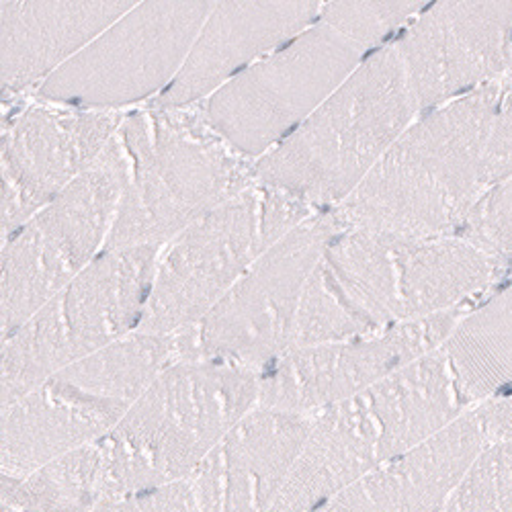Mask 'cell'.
<instances>
[{
    "label": "cell",
    "instance_id": "6da1fadb",
    "mask_svg": "<svg viewBox=\"0 0 512 512\" xmlns=\"http://www.w3.org/2000/svg\"><path fill=\"white\" fill-rule=\"evenodd\" d=\"M510 265L461 236L340 232L306 285L289 351L474 308L508 283Z\"/></svg>",
    "mask_w": 512,
    "mask_h": 512
},
{
    "label": "cell",
    "instance_id": "7a4b0ae2",
    "mask_svg": "<svg viewBox=\"0 0 512 512\" xmlns=\"http://www.w3.org/2000/svg\"><path fill=\"white\" fill-rule=\"evenodd\" d=\"M502 80L420 113L363 183L330 209L338 228L410 238L459 236L490 189L486 150Z\"/></svg>",
    "mask_w": 512,
    "mask_h": 512
},
{
    "label": "cell",
    "instance_id": "3957f363",
    "mask_svg": "<svg viewBox=\"0 0 512 512\" xmlns=\"http://www.w3.org/2000/svg\"><path fill=\"white\" fill-rule=\"evenodd\" d=\"M472 406L443 349L310 414L306 443L271 512H312L330 496L439 435Z\"/></svg>",
    "mask_w": 512,
    "mask_h": 512
},
{
    "label": "cell",
    "instance_id": "277c9868",
    "mask_svg": "<svg viewBox=\"0 0 512 512\" xmlns=\"http://www.w3.org/2000/svg\"><path fill=\"white\" fill-rule=\"evenodd\" d=\"M119 136L130 179L105 250L164 246L256 183V162L211 125L203 103H150L125 117Z\"/></svg>",
    "mask_w": 512,
    "mask_h": 512
},
{
    "label": "cell",
    "instance_id": "5b68a950",
    "mask_svg": "<svg viewBox=\"0 0 512 512\" xmlns=\"http://www.w3.org/2000/svg\"><path fill=\"white\" fill-rule=\"evenodd\" d=\"M418 115L390 44L369 54L291 136L256 162V181L330 211L363 183Z\"/></svg>",
    "mask_w": 512,
    "mask_h": 512
},
{
    "label": "cell",
    "instance_id": "8992f818",
    "mask_svg": "<svg viewBox=\"0 0 512 512\" xmlns=\"http://www.w3.org/2000/svg\"><path fill=\"white\" fill-rule=\"evenodd\" d=\"M256 406V373L211 361L170 363L97 441L109 500L187 480Z\"/></svg>",
    "mask_w": 512,
    "mask_h": 512
},
{
    "label": "cell",
    "instance_id": "52a82bcc",
    "mask_svg": "<svg viewBox=\"0 0 512 512\" xmlns=\"http://www.w3.org/2000/svg\"><path fill=\"white\" fill-rule=\"evenodd\" d=\"M175 363L170 336L134 332L3 406V476H25L109 435Z\"/></svg>",
    "mask_w": 512,
    "mask_h": 512
},
{
    "label": "cell",
    "instance_id": "ba28073f",
    "mask_svg": "<svg viewBox=\"0 0 512 512\" xmlns=\"http://www.w3.org/2000/svg\"><path fill=\"white\" fill-rule=\"evenodd\" d=\"M316 213L302 199L259 181L207 211L160 248L136 332L173 336L193 326L271 246Z\"/></svg>",
    "mask_w": 512,
    "mask_h": 512
},
{
    "label": "cell",
    "instance_id": "9c48e42d",
    "mask_svg": "<svg viewBox=\"0 0 512 512\" xmlns=\"http://www.w3.org/2000/svg\"><path fill=\"white\" fill-rule=\"evenodd\" d=\"M162 246L105 250L23 326L3 338V406L52 373L138 330Z\"/></svg>",
    "mask_w": 512,
    "mask_h": 512
},
{
    "label": "cell",
    "instance_id": "30bf717a",
    "mask_svg": "<svg viewBox=\"0 0 512 512\" xmlns=\"http://www.w3.org/2000/svg\"><path fill=\"white\" fill-rule=\"evenodd\" d=\"M127 179L130 156L117 132L87 173L3 242V338L105 252Z\"/></svg>",
    "mask_w": 512,
    "mask_h": 512
},
{
    "label": "cell",
    "instance_id": "8fae6325",
    "mask_svg": "<svg viewBox=\"0 0 512 512\" xmlns=\"http://www.w3.org/2000/svg\"><path fill=\"white\" fill-rule=\"evenodd\" d=\"M338 228L318 211L256 261L199 322L170 336L175 363L211 361L259 375L291 345L306 285Z\"/></svg>",
    "mask_w": 512,
    "mask_h": 512
},
{
    "label": "cell",
    "instance_id": "7c38bea8",
    "mask_svg": "<svg viewBox=\"0 0 512 512\" xmlns=\"http://www.w3.org/2000/svg\"><path fill=\"white\" fill-rule=\"evenodd\" d=\"M369 54L316 23L203 101L211 125L259 162L291 136Z\"/></svg>",
    "mask_w": 512,
    "mask_h": 512
},
{
    "label": "cell",
    "instance_id": "4fadbf2b",
    "mask_svg": "<svg viewBox=\"0 0 512 512\" xmlns=\"http://www.w3.org/2000/svg\"><path fill=\"white\" fill-rule=\"evenodd\" d=\"M213 7L216 3H138L33 97L109 111L156 101L179 76Z\"/></svg>",
    "mask_w": 512,
    "mask_h": 512
},
{
    "label": "cell",
    "instance_id": "5bb4252c",
    "mask_svg": "<svg viewBox=\"0 0 512 512\" xmlns=\"http://www.w3.org/2000/svg\"><path fill=\"white\" fill-rule=\"evenodd\" d=\"M127 115L37 97L3 115V242L87 173Z\"/></svg>",
    "mask_w": 512,
    "mask_h": 512
},
{
    "label": "cell",
    "instance_id": "9a60e30c",
    "mask_svg": "<svg viewBox=\"0 0 512 512\" xmlns=\"http://www.w3.org/2000/svg\"><path fill=\"white\" fill-rule=\"evenodd\" d=\"M472 308L285 353L259 373V406L312 414L343 402L445 345Z\"/></svg>",
    "mask_w": 512,
    "mask_h": 512
},
{
    "label": "cell",
    "instance_id": "2e32d148",
    "mask_svg": "<svg viewBox=\"0 0 512 512\" xmlns=\"http://www.w3.org/2000/svg\"><path fill=\"white\" fill-rule=\"evenodd\" d=\"M512 44V3H443L424 11L394 46L420 113L502 80Z\"/></svg>",
    "mask_w": 512,
    "mask_h": 512
},
{
    "label": "cell",
    "instance_id": "e0dca14e",
    "mask_svg": "<svg viewBox=\"0 0 512 512\" xmlns=\"http://www.w3.org/2000/svg\"><path fill=\"white\" fill-rule=\"evenodd\" d=\"M310 429V414L252 408L187 478L197 512H271Z\"/></svg>",
    "mask_w": 512,
    "mask_h": 512
},
{
    "label": "cell",
    "instance_id": "ac0fdd59",
    "mask_svg": "<svg viewBox=\"0 0 512 512\" xmlns=\"http://www.w3.org/2000/svg\"><path fill=\"white\" fill-rule=\"evenodd\" d=\"M324 3H216L175 82L152 105L207 101L224 84L318 23Z\"/></svg>",
    "mask_w": 512,
    "mask_h": 512
},
{
    "label": "cell",
    "instance_id": "d6986e66",
    "mask_svg": "<svg viewBox=\"0 0 512 512\" xmlns=\"http://www.w3.org/2000/svg\"><path fill=\"white\" fill-rule=\"evenodd\" d=\"M486 439L480 412L467 410L433 439L373 469L312 512H445Z\"/></svg>",
    "mask_w": 512,
    "mask_h": 512
},
{
    "label": "cell",
    "instance_id": "ffe728a7",
    "mask_svg": "<svg viewBox=\"0 0 512 512\" xmlns=\"http://www.w3.org/2000/svg\"><path fill=\"white\" fill-rule=\"evenodd\" d=\"M130 0H80V3H33L7 0L3 21V103L37 91L52 74L78 56L105 29L130 13Z\"/></svg>",
    "mask_w": 512,
    "mask_h": 512
},
{
    "label": "cell",
    "instance_id": "44dd1931",
    "mask_svg": "<svg viewBox=\"0 0 512 512\" xmlns=\"http://www.w3.org/2000/svg\"><path fill=\"white\" fill-rule=\"evenodd\" d=\"M457 386L476 408L512 394V283L474 306L441 347Z\"/></svg>",
    "mask_w": 512,
    "mask_h": 512
},
{
    "label": "cell",
    "instance_id": "7402d4cb",
    "mask_svg": "<svg viewBox=\"0 0 512 512\" xmlns=\"http://www.w3.org/2000/svg\"><path fill=\"white\" fill-rule=\"evenodd\" d=\"M105 500V467L97 443L25 476H3V512H93Z\"/></svg>",
    "mask_w": 512,
    "mask_h": 512
},
{
    "label": "cell",
    "instance_id": "603a6c76",
    "mask_svg": "<svg viewBox=\"0 0 512 512\" xmlns=\"http://www.w3.org/2000/svg\"><path fill=\"white\" fill-rule=\"evenodd\" d=\"M445 512H512V437L486 439L453 488Z\"/></svg>",
    "mask_w": 512,
    "mask_h": 512
},
{
    "label": "cell",
    "instance_id": "cb8c5ba5",
    "mask_svg": "<svg viewBox=\"0 0 512 512\" xmlns=\"http://www.w3.org/2000/svg\"><path fill=\"white\" fill-rule=\"evenodd\" d=\"M429 3H326L320 23L353 41L363 52L373 54L398 39V35L424 11Z\"/></svg>",
    "mask_w": 512,
    "mask_h": 512
},
{
    "label": "cell",
    "instance_id": "d4e9b609",
    "mask_svg": "<svg viewBox=\"0 0 512 512\" xmlns=\"http://www.w3.org/2000/svg\"><path fill=\"white\" fill-rule=\"evenodd\" d=\"M459 236L512 259V173L486 191Z\"/></svg>",
    "mask_w": 512,
    "mask_h": 512
},
{
    "label": "cell",
    "instance_id": "484cf974",
    "mask_svg": "<svg viewBox=\"0 0 512 512\" xmlns=\"http://www.w3.org/2000/svg\"><path fill=\"white\" fill-rule=\"evenodd\" d=\"M93 512H197V506L187 480H183L105 500Z\"/></svg>",
    "mask_w": 512,
    "mask_h": 512
},
{
    "label": "cell",
    "instance_id": "4316f807",
    "mask_svg": "<svg viewBox=\"0 0 512 512\" xmlns=\"http://www.w3.org/2000/svg\"><path fill=\"white\" fill-rule=\"evenodd\" d=\"M512 173V89L506 91L498 103L492 134L486 150V179L496 185Z\"/></svg>",
    "mask_w": 512,
    "mask_h": 512
},
{
    "label": "cell",
    "instance_id": "83f0119b",
    "mask_svg": "<svg viewBox=\"0 0 512 512\" xmlns=\"http://www.w3.org/2000/svg\"><path fill=\"white\" fill-rule=\"evenodd\" d=\"M488 439L512 437V394L500 400L476 406Z\"/></svg>",
    "mask_w": 512,
    "mask_h": 512
},
{
    "label": "cell",
    "instance_id": "f1b7e54d",
    "mask_svg": "<svg viewBox=\"0 0 512 512\" xmlns=\"http://www.w3.org/2000/svg\"><path fill=\"white\" fill-rule=\"evenodd\" d=\"M502 84L504 89L510 91L512 89V44H510V52H508V62H506V70L502 74Z\"/></svg>",
    "mask_w": 512,
    "mask_h": 512
},
{
    "label": "cell",
    "instance_id": "f546056e",
    "mask_svg": "<svg viewBox=\"0 0 512 512\" xmlns=\"http://www.w3.org/2000/svg\"><path fill=\"white\" fill-rule=\"evenodd\" d=\"M508 283H512V265H510V279H508Z\"/></svg>",
    "mask_w": 512,
    "mask_h": 512
}]
</instances>
